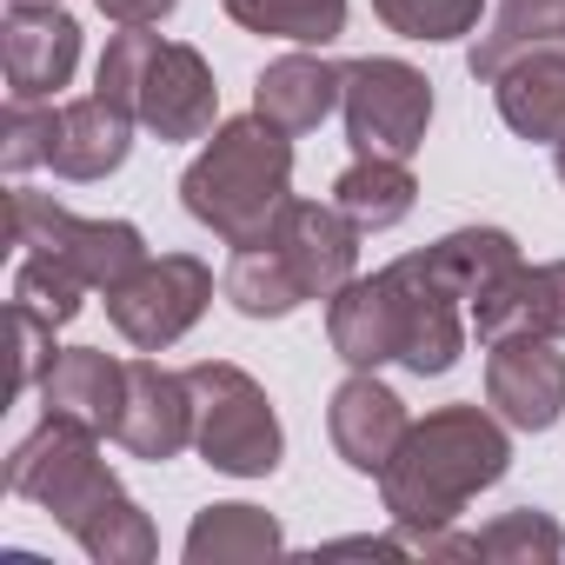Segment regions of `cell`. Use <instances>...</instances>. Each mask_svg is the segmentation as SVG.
<instances>
[{
  "label": "cell",
  "instance_id": "cell-2",
  "mask_svg": "<svg viewBox=\"0 0 565 565\" xmlns=\"http://www.w3.org/2000/svg\"><path fill=\"white\" fill-rule=\"evenodd\" d=\"M353 279V220L327 206H279V220L246 239L226 266V294L239 313H294L300 300H327Z\"/></svg>",
  "mask_w": 565,
  "mask_h": 565
},
{
  "label": "cell",
  "instance_id": "cell-26",
  "mask_svg": "<svg viewBox=\"0 0 565 565\" xmlns=\"http://www.w3.org/2000/svg\"><path fill=\"white\" fill-rule=\"evenodd\" d=\"M14 340H21V373H14V386H34L41 366H54V360H47V347H54V320L14 307Z\"/></svg>",
  "mask_w": 565,
  "mask_h": 565
},
{
  "label": "cell",
  "instance_id": "cell-6",
  "mask_svg": "<svg viewBox=\"0 0 565 565\" xmlns=\"http://www.w3.org/2000/svg\"><path fill=\"white\" fill-rule=\"evenodd\" d=\"M186 386H193V439H200L206 466L239 472V479H259L279 466L273 406L239 366H193Z\"/></svg>",
  "mask_w": 565,
  "mask_h": 565
},
{
  "label": "cell",
  "instance_id": "cell-17",
  "mask_svg": "<svg viewBox=\"0 0 565 565\" xmlns=\"http://www.w3.org/2000/svg\"><path fill=\"white\" fill-rule=\"evenodd\" d=\"M499 114L519 140H565V47H532L499 74Z\"/></svg>",
  "mask_w": 565,
  "mask_h": 565
},
{
  "label": "cell",
  "instance_id": "cell-4",
  "mask_svg": "<svg viewBox=\"0 0 565 565\" xmlns=\"http://www.w3.org/2000/svg\"><path fill=\"white\" fill-rule=\"evenodd\" d=\"M505 472V439L479 406H452L426 426L406 433V446L386 466V505L419 525V519H452L479 486Z\"/></svg>",
  "mask_w": 565,
  "mask_h": 565
},
{
  "label": "cell",
  "instance_id": "cell-5",
  "mask_svg": "<svg viewBox=\"0 0 565 565\" xmlns=\"http://www.w3.org/2000/svg\"><path fill=\"white\" fill-rule=\"evenodd\" d=\"M100 94L114 107H127L134 120H147L160 140H193L213 120V81H206L200 54L173 47L147 28L114 34V47L100 61Z\"/></svg>",
  "mask_w": 565,
  "mask_h": 565
},
{
  "label": "cell",
  "instance_id": "cell-27",
  "mask_svg": "<svg viewBox=\"0 0 565 565\" xmlns=\"http://www.w3.org/2000/svg\"><path fill=\"white\" fill-rule=\"evenodd\" d=\"M100 8H107L120 28H153V21L173 14V0H100Z\"/></svg>",
  "mask_w": 565,
  "mask_h": 565
},
{
  "label": "cell",
  "instance_id": "cell-15",
  "mask_svg": "<svg viewBox=\"0 0 565 565\" xmlns=\"http://www.w3.org/2000/svg\"><path fill=\"white\" fill-rule=\"evenodd\" d=\"M41 393H47L54 419H74L87 433H114L120 406H127V366L107 360V353H94V347H74V353H54Z\"/></svg>",
  "mask_w": 565,
  "mask_h": 565
},
{
  "label": "cell",
  "instance_id": "cell-22",
  "mask_svg": "<svg viewBox=\"0 0 565 565\" xmlns=\"http://www.w3.org/2000/svg\"><path fill=\"white\" fill-rule=\"evenodd\" d=\"M81 287H87V279H74L61 259L28 253V266L14 273V307H28V313H41V320L67 327V320L81 313Z\"/></svg>",
  "mask_w": 565,
  "mask_h": 565
},
{
  "label": "cell",
  "instance_id": "cell-18",
  "mask_svg": "<svg viewBox=\"0 0 565 565\" xmlns=\"http://www.w3.org/2000/svg\"><path fill=\"white\" fill-rule=\"evenodd\" d=\"M347 94V74L340 67H327V61H313V54H287L279 67H266L259 74V120H273L279 134H307V127H320L327 114H333V100Z\"/></svg>",
  "mask_w": 565,
  "mask_h": 565
},
{
  "label": "cell",
  "instance_id": "cell-9",
  "mask_svg": "<svg viewBox=\"0 0 565 565\" xmlns=\"http://www.w3.org/2000/svg\"><path fill=\"white\" fill-rule=\"evenodd\" d=\"M426 120H433V87L413 67H399V61L347 67V134L360 153L406 160L426 140Z\"/></svg>",
  "mask_w": 565,
  "mask_h": 565
},
{
  "label": "cell",
  "instance_id": "cell-1",
  "mask_svg": "<svg viewBox=\"0 0 565 565\" xmlns=\"http://www.w3.org/2000/svg\"><path fill=\"white\" fill-rule=\"evenodd\" d=\"M452 287L439 279V266L399 259L380 279H347L333 300V347L353 366H380V360H406L413 373H446L459 360V313H452Z\"/></svg>",
  "mask_w": 565,
  "mask_h": 565
},
{
  "label": "cell",
  "instance_id": "cell-25",
  "mask_svg": "<svg viewBox=\"0 0 565 565\" xmlns=\"http://www.w3.org/2000/svg\"><path fill=\"white\" fill-rule=\"evenodd\" d=\"M466 552H545V558H552V552H558V532H552L545 519H532V512H525V519H512V525H499V532L472 539Z\"/></svg>",
  "mask_w": 565,
  "mask_h": 565
},
{
  "label": "cell",
  "instance_id": "cell-16",
  "mask_svg": "<svg viewBox=\"0 0 565 565\" xmlns=\"http://www.w3.org/2000/svg\"><path fill=\"white\" fill-rule=\"evenodd\" d=\"M406 406L380 386V380H347L340 393H333V439H340V452H347V466H360V472H386L393 466V452L406 446Z\"/></svg>",
  "mask_w": 565,
  "mask_h": 565
},
{
  "label": "cell",
  "instance_id": "cell-21",
  "mask_svg": "<svg viewBox=\"0 0 565 565\" xmlns=\"http://www.w3.org/2000/svg\"><path fill=\"white\" fill-rule=\"evenodd\" d=\"M226 14L253 34H279L300 47H327L347 28V0H226Z\"/></svg>",
  "mask_w": 565,
  "mask_h": 565
},
{
  "label": "cell",
  "instance_id": "cell-20",
  "mask_svg": "<svg viewBox=\"0 0 565 565\" xmlns=\"http://www.w3.org/2000/svg\"><path fill=\"white\" fill-rule=\"evenodd\" d=\"M525 47H565V0H505L492 34L472 47V74H499Z\"/></svg>",
  "mask_w": 565,
  "mask_h": 565
},
{
  "label": "cell",
  "instance_id": "cell-7",
  "mask_svg": "<svg viewBox=\"0 0 565 565\" xmlns=\"http://www.w3.org/2000/svg\"><path fill=\"white\" fill-rule=\"evenodd\" d=\"M14 246H34V253L61 259L87 287H120L147 259V246L127 220H74V213L47 206L41 193H14Z\"/></svg>",
  "mask_w": 565,
  "mask_h": 565
},
{
  "label": "cell",
  "instance_id": "cell-8",
  "mask_svg": "<svg viewBox=\"0 0 565 565\" xmlns=\"http://www.w3.org/2000/svg\"><path fill=\"white\" fill-rule=\"evenodd\" d=\"M206 300H213V273H206L200 259H186V253L140 259L120 287H107V313H114V327H120L140 353L173 347V340L200 320Z\"/></svg>",
  "mask_w": 565,
  "mask_h": 565
},
{
  "label": "cell",
  "instance_id": "cell-19",
  "mask_svg": "<svg viewBox=\"0 0 565 565\" xmlns=\"http://www.w3.org/2000/svg\"><path fill=\"white\" fill-rule=\"evenodd\" d=\"M333 206H340V213H347L360 233H380V226L406 220V213H413V173H406V160L360 153V160L340 173V186H333Z\"/></svg>",
  "mask_w": 565,
  "mask_h": 565
},
{
  "label": "cell",
  "instance_id": "cell-29",
  "mask_svg": "<svg viewBox=\"0 0 565 565\" xmlns=\"http://www.w3.org/2000/svg\"><path fill=\"white\" fill-rule=\"evenodd\" d=\"M558 180H565V140H558Z\"/></svg>",
  "mask_w": 565,
  "mask_h": 565
},
{
  "label": "cell",
  "instance_id": "cell-3",
  "mask_svg": "<svg viewBox=\"0 0 565 565\" xmlns=\"http://www.w3.org/2000/svg\"><path fill=\"white\" fill-rule=\"evenodd\" d=\"M287 180H294V147L273 120H233L213 134V147L186 167L180 193L186 213L206 220L213 233H226L233 246L259 239L279 206H287Z\"/></svg>",
  "mask_w": 565,
  "mask_h": 565
},
{
  "label": "cell",
  "instance_id": "cell-23",
  "mask_svg": "<svg viewBox=\"0 0 565 565\" xmlns=\"http://www.w3.org/2000/svg\"><path fill=\"white\" fill-rule=\"evenodd\" d=\"M373 14L406 41H452L479 21V0H373Z\"/></svg>",
  "mask_w": 565,
  "mask_h": 565
},
{
  "label": "cell",
  "instance_id": "cell-14",
  "mask_svg": "<svg viewBox=\"0 0 565 565\" xmlns=\"http://www.w3.org/2000/svg\"><path fill=\"white\" fill-rule=\"evenodd\" d=\"M127 134H134V114L114 107L107 94L94 100H74L54 114V134H47V167L67 173V180H100L127 160Z\"/></svg>",
  "mask_w": 565,
  "mask_h": 565
},
{
  "label": "cell",
  "instance_id": "cell-24",
  "mask_svg": "<svg viewBox=\"0 0 565 565\" xmlns=\"http://www.w3.org/2000/svg\"><path fill=\"white\" fill-rule=\"evenodd\" d=\"M273 545H279V532H273L253 505H213V512L193 525L186 558H206V552H273Z\"/></svg>",
  "mask_w": 565,
  "mask_h": 565
},
{
  "label": "cell",
  "instance_id": "cell-13",
  "mask_svg": "<svg viewBox=\"0 0 565 565\" xmlns=\"http://www.w3.org/2000/svg\"><path fill=\"white\" fill-rule=\"evenodd\" d=\"M472 327L479 340H512V333H532V340H552L565 333V259L558 266H512L486 300H472Z\"/></svg>",
  "mask_w": 565,
  "mask_h": 565
},
{
  "label": "cell",
  "instance_id": "cell-28",
  "mask_svg": "<svg viewBox=\"0 0 565 565\" xmlns=\"http://www.w3.org/2000/svg\"><path fill=\"white\" fill-rule=\"evenodd\" d=\"M14 8H54V0H14Z\"/></svg>",
  "mask_w": 565,
  "mask_h": 565
},
{
  "label": "cell",
  "instance_id": "cell-11",
  "mask_svg": "<svg viewBox=\"0 0 565 565\" xmlns=\"http://www.w3.org/2000/svg\"><path fill=\"white\" fill-rule=\"evenodd\" d=\"M114 439L140 459H173L186 439H193V386L160 373L153 360H134L127 366V406H120V426Z\"/></svg>",
  "mask_w": 565,
  "mask_h": 565
},
{
  "label": "cell",
  "instance_id": "cell-10",
  "mask_svg": "<svg viewBox=\"0 0 565 565\" xmlns=\"http://www.w3.org/2000/svg\"><path fill=\"white\" fill-rule=\"evenodd\" d=\"M486 386H492V406L525 426V433H545L565 406V360L532 340V333H512V340H492V366H486Z\"/></svg>",
  "mask_w": 565,
  "mask_h": 565
},
{
  "label": "cell",
  "instance_id": "cell-12",
  "mask_svg": "<svg viewBox=\"0 0 565 565\" xmlns=\"http://www.w3.org/2000/svg\"><path fill=\"white\" fill-rule=\"evenodd\" d=\"M81 61V28L61 8H14L8 14V81L14 100H54Z\"/></svg>",
  "mask_w": 565,
  "mask_h": 565
}]
</instances>
